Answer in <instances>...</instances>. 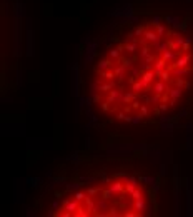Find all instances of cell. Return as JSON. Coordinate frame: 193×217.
Instances as JSON below:
<instances>
[{
	"mask_svg": "<svg viewBox=\"0 0 193 217\" xmlns=\"http://www.w3.org/2000/svg\"><path fill=\"white\" fill-rule=\"evenodd\" d=\"M92 102L120 122L173 114L193 90V39L167 20H145L103 48L92 69Z\"/></svg>",
	"mask_w": 193,
	"mask_h": 217,
	"instance_id": "obj_1",
	"label": "cell"
},
{
	"mask_svg": "<svg viewBox=\"0 0 193 217\" xmlns=\"http://www.w3.org/2000/svg\"><path fill=\"white\" fill-rule=\"evenodd\" d=\"M148 209L145 186L133 175L115 174L65 195L53 215H145Z\"/></svg>",
	"mask_w": 193,
	"mask_h": 217,
	"instance_id": "obj_2",
	"label": "cell"
}]
</instances>
